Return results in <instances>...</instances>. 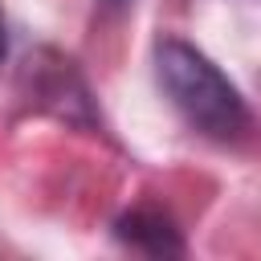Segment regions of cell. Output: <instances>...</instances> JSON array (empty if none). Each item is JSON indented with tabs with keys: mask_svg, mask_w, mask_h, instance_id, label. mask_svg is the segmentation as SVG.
<instances>
[{
	"mask_svg": "<svg viewBox=\"0 0 261 261\" xmlns=\"http://www.w3.org/2000/svg\"><path fill=\"white\" fill-rule=\"evenodd\" d=\"M155 73L171 106L204 135L212 139H237L249 122V110L237 94V86L188 41H159L155 45Z\"/></svg>",
	"mask_w": 261,
	"mask_h": 261,
	"instance_id": "6da1fadb",
	"label": "cell"
},
{
	"mask_svg": "<svg viewBox=\"0 0 261 261\" xmlns=\"http://www.w3.org/2000/svg\"><path fill=\"white\" fill-rule=\"evenodd\" d=\"M118 237L130 241L135 249H147V253H184V241L175 232V224L155 212V208H135L118 220Z\"/></svg>",
	"mask_w": 261,
	"mask_h": 261,
	"instance_id": "7a4b0ae2",
	"label": "cell"
},
{
	"mask_svg": "<svg viewBox=\"0 0 261 261\" xmlns=\"http://www.w3.org/2000/svg\"><path fill=\"white\" fill-rule=\"evenodd\" d=\"M0 57H4V20H0Z\"/></svg>",
	"mask_w": 261,
	"mask_h": 261,
	"instance_id": "3957f363",
	"label": "cell"
}]
</instances>
